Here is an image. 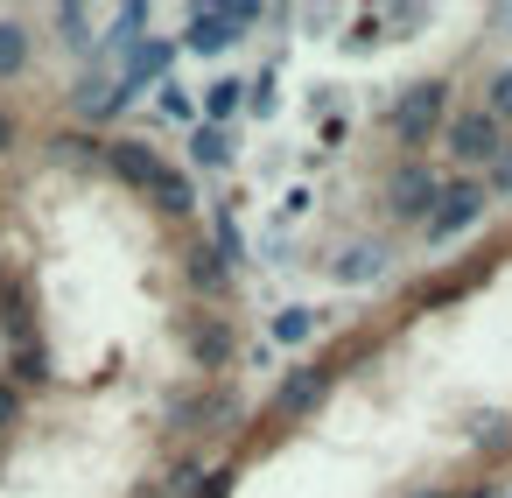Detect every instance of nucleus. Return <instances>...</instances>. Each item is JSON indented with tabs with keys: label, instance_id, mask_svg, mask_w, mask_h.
Wrapping results in <instances>:
<instances>
[{
	"label": "nucleus",
	"instance_id": "obj_1",
	"mask_svg": "<svg viewBox=\"0 0 512 498\" xmlns=\"http://www.w3.org/2000/svg\"><path fill=\"white\" fill-rule=\"evenodd\" d=\"M449 113H456V85H449V78H414V85H400V92L379 106V134H386L400 155H421L428 141H442Z\"/></svg>",
	"mask_w": 512,
	"mask_h": 498
},
{
	"label": "nucleus",
	"instance_id": "obj_2",
	"mask_svg": "<svg viewBox=\"0 0 512 498\" xmlns=\"http://www.w3.org/2000/svg\"><path fill=\"white\" fill-rule=\"evenodd\" d=\"M435 197H442L435 162L428 155H393L386 176H379V190H372V211H379L386 232H421L428 211H435Z\"/></svg>",
	"mask_w": 512,
	"mask_h": 498
},
{
	"label": "nucleus",
	"instance_id": "obj_3",
	"mask_svg": "<svg viewBox=\"0 0 512 498\" xmlns=\"http://www.w3.org/2000/svg\"><path fill=\"white\" fill-rule=\"evenodd\" d=\"M337 379H344V372H337L330 358H295V365L274 379V393H267L260 421H267V428H281V435H288V428H302V421L337 393Z\"/></svg>",
	"mask_w": 512,
	"mask_h": 498
},
{
	"label": "nucleus",
	"instance_id": "obj_4",
	"mask_svg": "<svg viewBox=\"0 0 512 498\" xmlns=\"http://www.w3.org/2000/svg\"><path fill=\"white\" fill-rule=\"evenodd\" d=\"M505 141H512L505 120H491L484 106H456L442 127V162H449V176H484L505 155Z\"/></svg>",
	"mask_w": 512,
	"mask_h": 498
},
{
	"label": "nucleus",
	"instance_id": "obj_5",
	"mask_svg": "<svg viewBox=\"0 0 512 498\" xmlns=\"http://www.w3.org/2000/svg\"><path fill=\"white\" fill-rule=\"evenodd\" d=\"M176 337H183L197 379H225V372L239 365V323H232L225 309H197V316H183Z\"/></svg>",
	"mask_w": 512,
	"mask_h": 498
},
{
	"label": "nucleus",
	"instance_id": "obj_6",
	"mask_svg": "<svg viewBox=\"0 0 512 498\" xmlns=\"http://www.w3.org/2000/svg\"><path fill=\"white\" fill-rule=\"evenodd\" d=\"M484 211H491L484 176H449V169H442V197H435L421 239H428V246H449V239H463L470 225H484Z\"/></svg>",
	"mask_w": 512,
	"mask_h": 498
},
{
	"label": "nucleus",
	"instance_id": "obj_7",
	"mask_svg": "<svg viewBox=\"0 0 512 498\" xmlns=\"http://www.w3.org/2000/svg\"><path fill=\"white\" fill-rule=\"evenodd\" d=\"M260 22H267V8H253V0H232V8H197L190 29H183V50H197V57H225V50H239L246 29H260Z\"/></svg>",
	"mask_w": 512,
	"mask_h": 498
},
{
	"label": "nucleus",
	"instance_id": "obj_8",
	"mask_svg": "<svg viewBox=\"0 0 512 498\" xmlns=\"http://www.w3.org/2000/svg\"><path fill=\"white\" fill-rule=\"evenodd\" d=\"M323 274H330L337 288H372V281H386V274H393V239H379V232L344 239L337 253H323Z\"/></svg>",
	"mask_w": 512,
	"mask_h": 498
},
{
	"label": "nucleus",
	"instance_id": "obj_9",
	"mask_svg": "<svg viewBox=\"0 0 512 498\" xmlns=\"http://www.w3.org/2000/svg\"><path fill=\"white\" fill-rule=\"evenodd\" d=\"M239 267L232 260H218V246L211 239H190V253H183V281H190V295L204 302V309H232V295H239V281H232Z\"/></svg>",
	"mask_w": 512,
	"mask_h": 498
},
{
	"label": "nucleus",
	"instance_id": "obj_10",
	"mask_svg": "<svg viewBox=\"0 0 512 498\" xmlns=\"http://www.w3.org/2000/svg\"><path fill=\"white\" fill-rule=\"evenodd\" d=\"M162 169H169V162H162L155 141H141V134H113V141H106V176H113L120 190H141V197H148Z\"/></svg>",
	"mask_w": 512,
	"mask_h": 498
},
{
	"label": "nucleus",
	"instance_id": "obj_11",
	"mask_svg": "<svg viewBox=\"0 0 512 498\" xmlns=\"http://www.w3.org/2000/svg\"><path fill=\"white\" fill-rule=\"evenodd\" d=\"M176 57H183V43H169V36H148V43H134L120 64H113V78L141 99L148 85H169V71H176Z\"/></svg>",
	"mask_w": 512,
	"mask_h": 498
},
{
	"label": "nucleus",
	"instance_id": "obj_12",
	"mask_svg": "<svg viewBox=\"0 0 512 498\" xmlns=\"http://www.w3.org/2000/svg\"><path fill=\"white\" fill-rule=\"evenodd\" d=\"M134 106V92L113 78V71H85L78 85H71V113L85 120V127H106V120H120Z\"/></svg>",
	"mask_w": 512,
	"mask_h": 498
},
{
	"label": "nucleus",
	"instance_id": "obj_13",
	"mask_svg": "<svg viewBox=\"0 0 512 498\" xmlns=\"http://www.w3.org/2000/svg\"><path fill=\"white\" fill-rule=\"evenodd\" d=\"M148 204H155V211H162L169 225H190V218H197V183H190V169H176V162H169V169L155 176Z\"/></svg>",
	"mask_w": 512,
	"mask_h": 498
},
{
	"label": "nucleus",
	"instance_id": "obj_14",
	"mask_svg": "<svg viewBox=\"0 0 512 498\" xmlns=\"http://www.w3.org/2000/svg\"><path fill=\"white\" fill-rule=\"evenodd\" d=\"M239 113H246V78H211L204 99H197V120L204 127H232Z\"/></svg>",
	"mask_w": 512,
	"mask_h": 498
},
{
	"label": "nucleus",
	"instance_id": "obj_15",
	"mask_svg": "<svg viewBox=\"0 0 512 498\" xmlns=\"http://www.w3.org/2000/svg\"><path fill=\"white\" fill-rule=\"evenodd\" d=\"M239 162V141H232V127H190V169H232Z\"/></svg>",
	"mask_w": 512,
	"mask_h": 498
},
{
	"label": "nucleus",
	"instance_id": "obj_16",
	"mask_svg": "<svg viewBox=\"0 0 512 498\" xmlns=\"http://www.w3.org/2000/svg\"><path fill=\"white\" fill-rule=\"evenodd\" d=\"M316 330H323V309H309V302H295V309L267 316V337H274V344H288V351H302Z\"/></svg>",
	"mask_w": 512,
	"mask_h": 498
},
{
	"label": "nucleus",
	"instance_id": "obj_17",
	"mask_svg": "<svg viewBox=\"0 0 512 498\" xmlns=\"http://www.w3.org/2000/svg\"><path fill=\"white\" fill-rule=\"evenodd\" d=\"M141 29H148V8H141V0H127V8H120V15H113V22H106V43H99V57H106V50H113V64H120V57H127V50H134V43H148V36H141Z\"/></svg>",
	"mask_w": 512,
	"mask_h": 498
},
{
	"label": "nucleus",
	"instance_id": "obj_18",
	"mask_svg": "<svg viewBox=\"0 0 512 498\" xmlns=\"http://www.w3.org/2000/svg\"><path fill=\"white\" fill-rule=\"evenodd\" d=\"M50 155H57L64 169H106V141H99V134H57Z\"/></svg>",
	"mask_w": 512,
	"mask_h": 498
},
{
	"label": "nucleus",
	"instance_id": "obj_19",
	"mask_svg": "<svg viewBox=\"0 0 512 498\" xmlns=\"http://www.w3.org/2000/svg\"><path fill=\"white\" fill-rule=\"evenodd\" d=\"M22 71H29V29L0 15V85H15Z\"/></svg>",
	"mask_w": 512,
	"mask_h": 498
},
{
	"label": "nucleus",
	"instance_id": "obj_20",
	"mask_svg": "<svg viewBox=\"0 0 512 498\" xmlns=\"http://www.w3.org/2000/svg\"><path fill=\"white\" fill-rule=\"evenodd\" d=\"M204 239L218 246V260H232V267H246V239H239V218H232V204H218V211H211V225H204Z\"/></svg>",
	"mask_w": 512,
	"mask_h": 498
},
{
	"label": "nucleus",
	"instance_id": "obj_21",
	"mask_svg": "<svg viewBox=\"0 0 512 498\" xmlns=\"http://www.w3.org/2000/svg\"><path fill=\"white\" fill-rule=\"evenodd\" d=\"M50 29H57V43H64V50H78V57L92 50V15H85V8H57V15H50Z\"/></svg>",
	"mask_w": 512,
	"mask_h": 498
},
{
	"label": "nucleus",
	"instance_id": "obj_22",
	"mask_svg": "<svg viewBox=\"0 0 512 498\" xmlns=\"http://www.w3.org/2000/svg\"><path fill=\"white\" fill-rule=\"evenodd\" d=\"M274 106H281V71L267 64L260 78H246V113L253 120H274Z\"/></svg>",
	"mask_w": 512,
	"mask_h": 498
},
{
	"label": "nucleus",
	"instance_id": "obj_23",
	"mask_svg": "<svg viewBox=\"0 0 512 498\" xmlns=\"http://www.w3.org/2000/svg\"><path fill=\"white\" fill-rule=\"evenodd\" d=\"M477 106H484L491 120H505V127H512V64H498V71L484 78V99H477Z\"/></svg>",
	"mask_w": 512,
	"mask_h": 498
},
{
	"label": "nucleus",
	"instance_id": "obj_24",
	"mask_svg": "<svg viewBox=\"0 0 512 498\" xmlns=\"http://www.w3.org/2000/svg\"><path fill=\"white\" fill-rule=\"evenodd\" d=\"M155 113H162V120H176V127H204V120H197V99H190L183 85H162V99H155Z\"/></svg>",
	"mask_w": 512,
	"mask_h": 498
},
{
	"label": "nucleus",
	"instance_id": "obj_25",
	"mask_svg": "<svg viewBox=\"0 0 512 498\" xmlns=\"http://www.w3.org/2000/svg\"><path fill=\"white\" fill-rule=\"evenodd\" d=\"M428 22H435V8H379V29H393V36H414Z\"/></svg>",
	"mask_w": 512,
	"mask_h": 498
},
{
	"label": "nucleus",
	"instance_id": "obj_26",
	"mask_svg": "<svg viewBox=\"0 0 512 498\" xmlns=\"http://www.w3.org/2000/svg\"><path fill=\"white\" fill-rule=\"evenodd\" d=\"M484 190H491V204H512V141H505V155L484 169Z\"/></svg>",
	"mask_w": 512,
	"mask_h": 498
},
{
	"label": "nucleus",
	"instance_id": "obj_27",
	"mask_svg": "<svg viewBox=\"0 0 512 498\" xmlns=\"http://www.w3.org/2000/svg\"><path fill=\"white\" fill-rule=\"evenodd\" d=\"M232 477H239V470H204V477H197V498H232Z\"/></svg>",
	"mask_w": 512,
	"mask_h": 498
},
{
	"label": "nucleus",
	"instance_id": "obj_28",
	"mask_svg": "<svg viewBox=\"0 0 512 498\" xmlns=\"http://www.w3.org/2000/svg\"><path fill=\"white\" fill-rule=\"evenodd\" d=\"M15 421H22V386L0 379V428H15Z\"/></svg>",
	"mask_w": 512,
	"mask_h": 498
},
{
	"label": "nucleus",
	"instance_id": "obj_29",
	"mask_svg": "<svg viewBox=\"0 0 512 498\" xmlns=\"http://www.w3.org/2000/svg\"><path fill=\"white\" fill-rule=\"evenodd\" d=\"M484 29H491V36H505V43H512V0H498V8H484Z\"/></svg>",
	"mask_w": 512,
	"mask_h": 498
},
{
	"label": "nucleus",
	"instance_id": "obj_30",
	"mask_svg": "<svg viewBox=\"0 0 512 498\" xmlns=\"http://www.w3.org/2000/svg\"><path fill=\"white\" fill-rule=\"evenodd\" d=\"M260 260H267V267H288V239H281V232H267V246H260Z\"/></svg>",
	"mask_w": 512,
	"mask_h": 498
},
{
	"label": "nucleus",
	"instance_id": "obj_31",
	"mask_svg": "<svg viewBox=\"0 0 512 498\" xmlns=\"http://www.w3.org/2000/svg\"><path fill=\"white\" fill-rule=\"evenodd\" d=\"M15 148V113H8V99H0V155Z\"/></svg>",
	"mask_w": 512,
	"mask_h": 498
},
{
	"label": "nucleus",
	"instance_id": "obj_32",
	"mask_svg": "<svg viewBox=\"0 0 512 498\" xmlns=\"http://www.w3.org/2000/svg\"><path fill=\"white\" fill-rule=\"evenodd\" d=\"M414 498H456V491H442V484H428V491H414Z\"/></svg>",
	"mask_w": 512,
	"mask_h": 498
}]
</instances>
